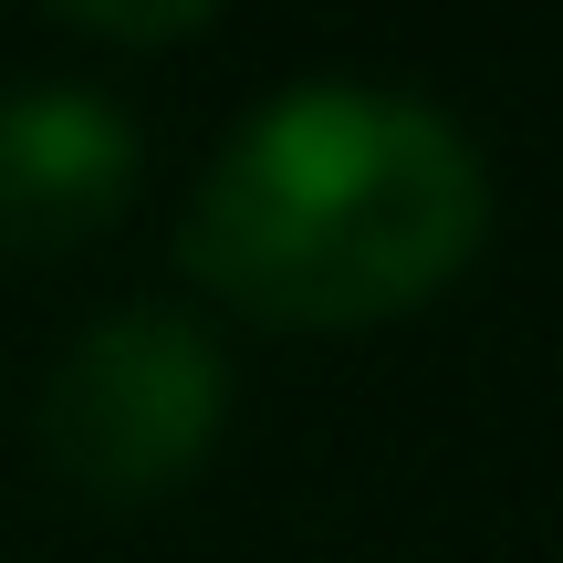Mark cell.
I'll use <instances>...</instances> for the list:
<instances>
[{
	"mask_svg": "<svg viewBox=\"0 0 563 563\" xmlns=\"http://www.w3.org/2000/svg\"><path fill=\"white\" fill-rule=\"evenodd\" d=\"M490 157L407 84L302 74L251 104L199 167L178 262L209 302L272 334H365L481 262Z\"/></svg>",
	"mask_w": 563,
	"mask_h": 563,
	"instance_id": "obj_1",
	"label": "cell"
},
{
	"mask_svg": "<svg viewBox=\"0 0 563 563\" xmlns=\"http://www.w3.org/2000/svg\"><path fill=\"white\" fill-rule=\"evenodd\" d=\"M230 344L188 302H115L53 355L32 397V449L63 490L104 511H146L199 481L230 439Z\"/></svg>",
	"mask_w": 563,
	"mask_h": 563,
	"instance_id": "obj_2",
	"label": "cell"
},
{
	"mask_svg": "<svg viewBox=\"0 0 563 563\" xmlns=\"http://www.w3.org/2000/svg\"><path fill=\"white\" fill-rule=\"evenodd\" d=\"M146 136L115 95L42 74L0 95V262H74L136 209Z\"/></svg>",
	"mask_w": 563,
	"mask_h": 563,
	"instance_id": "obj_3",
	"label": "cell"
},
{
	"mask_svg": "<svg viewBox=\"0 0 563 563\" xmlns=\"http://www.w3.org/2000/svg\"><path fill=\"white\" fill-rule=\"evenodd\" d=\"M63 32H95V42H199L209 0H157V11H136V0H74Z\"/></svg>",
	"mask_w": 563,
	"mask_h": 563,
	"instance_id": "obj_4",
	"label": "cell"
}]
</instances>
